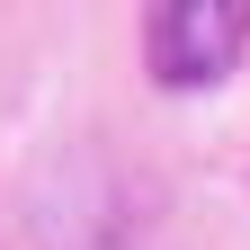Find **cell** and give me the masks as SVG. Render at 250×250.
I'll use <instances>...</instances> for the list:
<instances>
[{
  "mask_svg": "<svg viewBox=\"0 0 250 250\" xmlns=\"http://www.w3.org/2000/svg\"><path fill=\"white\" fill-rule=\"evenodd\" d=\"M250 45V0H143V72L161 89H214Z\"/></svg>",
  "mask_w": 250,
  "mask_h": 250,
  "instance_id": "1",
  "label": "cell"
}]
</instances>
